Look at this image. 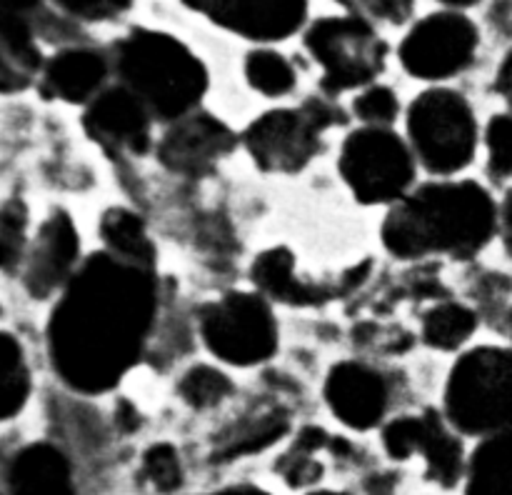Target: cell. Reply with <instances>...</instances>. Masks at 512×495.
I'll list each match as a JSON object with an SVG mask.
<instances>
[{
    "instance_id": "cell-34",
    "label": "cell",
    "mask_w": 512,
    "mask_h": 495,
    "mask_svg": "<svg viewBox=\"0 0 512 495\" xmlns=\"http://www.w3.org/2000/svg\"><path fill=\"white\" fill-rule=\"evenodd\" d=\"M500 235H503L505 250H508V255L512 258V188L505 195L503 208H500Z\"/></svg>"
},
{
    "instance_id": "cell-1",
    "label": "cell",
    "mask_w": 512,
    "mask_h": 495,
    "mask_svg": "<svg viewBox=\"0 0 512 495\" xmlns=\"http://www.w3.org/2000/svg\"><path fill=\"white\" fill-rule=\"evenodd\" d=\"M158 315L155 268L93 253L60 290L48 320V355L68 388L108 393L148 345Z\"/></svg>"
},
{
    "instance_id": "cell-31",
    "label": "cell",
    "mask_w": 512,
    "mask_h": 495,
    "mask_svg": "<svg viewBox=\"0 0 512 495\" xmlns=\"http://www.w3.org/2000/svg\"><path fill=\"white\" fill-rule=\"evenodd\" d=\"M488 170L493 178H512V113L495 115L485 133Z\"/></svg>"
},
{
    "instance_id": "cell-30",
    "label": "cell",
    "mask_w": 512,
    "mask_h": 495,
    "mask_svg": "<svg viewBox=\"0 0 512 495\" xmlns=\"http://www.w3.org/2000/svg\"><path fill=\"white\" fill-rule=\"evenodd\" d=\"M355 115L373 128H388L400 113L398 95L385 85H368L353 103Z\"/></svg>"
},
{
    "instance_id": "cell-24",
    "label": "cell",
    "mask_w": 512,
    "mask_h": 495,
    "mask_svg": "<svg viewBox=\"0 0 512 495\" xmlns=\"http://www.w3.org/2000/svg\"><path fill=\"white\" fill-rule=\"evenodd\" d=\"M30 368L15 335L0 330V423L15 418L28 403Z\"/></svg>"
},
{
    "instance_id": "cell-21",
    "label": "cell",
    "mask_w": 512,
    "mask_h": 495,
    "mask_svg": "<svg viewBox=\"0 0 512 495\" xmlns=\"http://www.w3.org/2000/svg\"><path fill=\"white\" fill-rule=\"evenodd\" d=\"M288 425L290 418L280 405H265L260 410L255 408L253 413L243 415L220 433L218 443H215V458L230 460L268 448L275 440L283 438Z\"/></svg>"
},
{
    "instance_id": "cell-39",
    "label": "cell",
    "mask_w": 512,
    "mask_h": 495,
    "mask_svg": "<svg viewBox=\"0 0 512 495\" xmlns=\"http://www.w3.org/2000/svg\"><path fill=\"white\" fill-rule=\"evenodd\" d=\"M445 5H450V8H468V5L478 3V0H443Z\"/></svg>"
},
{
    "instance_id": "cell-5",
    "label": "cell",
    "mask_w": 512,
    "mask_h": 495,
    "mask_svg": "<svg viewBox=\"0 0 512 495\" xmlns=\"http://www.w3.org/2000/svg\"><path fill=\"white\" fill-rule=\"evenodd\" d=\"M408 133L415 158L438 175L463 170L478 148V120L458 90L433 88L418 95L410 105Z\"/></svg>"
},
{
    "instance_id": "cell-4",
    "label": "cell",
    "mask_w": 512,
    "mask_h": 495,
    "mask_svg": "<svg viewBox=\"0 0 512 495\" xmlns=\"http://www.w3.org/2000/svg\"><path fill=\"white\" fill-rule=\"evenodd\" d=\"M445 415L468 435L488 438L512 430V348L468 350L448 378Z\"/></svg>"
},
{
    "instance_id": "cell-18",
    "label": "cell",
    "mask_w": 512,
    "mask_h": 495,
    "mask_svg": "<svg viewBox=\"0 0 512 495\" xmlns=\"http://www.w3.org/2000/svg\"><path fill=\"white\" fill-rule=\"evenodd\" d=\"M5 495H75L70 460L50 443H30L13 455Z\"/></svg>"
},
{
    "instance_id": "cell-8",
    "label": "cell",
    "mask_w": 512,
    "mask_h": 495,
    "mask_svg": "<svg viewBox=\"0 0 512 495\" xmlns=\"http://www.w3.org/2000/svg\"><path fill=\"white\" fill-rule=\"evenodd\" d=\"M305 45L323 68V90L328 95L368 88L383 73L388 55L375 25L355 15L318 20L305 33Z\"/></svg>"
},
{
    "instance_id": "cell-38",
    "label": "cell",
    "mask_w": 512,
    "mask_h": 495,
    "mask_svg": "<svg viewBox=\"0 0 512 495\" xmlns=\"http://www.w3.org/2000/svg\"><path fill=\"white\" fill-rule=\"evenodd\" d=\"M215 495H268V493L260 488H250V485H240V488H228L223 490V493H215Z\"/></svg>"
},
{
    "instance_id": "cell-23",
    "label": "cell",
    "mask_w": 512,
    "mask_h": 495,
    "mask_svg": "<svg viewBox=\"0 0 512 495\" xmlns=\"http://www.w3.org/2000/svg\"><path fill=\"white\" fill-rule=\"evenodd\" d=\"M100 235L108 245V253L130 260V263L155 268L153 240H150L140 215L125 208H110L100 220Z\"/></svg>"
},
{
    "instance_id": "cell-37",
    "label": "cell",
    "mask_w": 512,
    "mask_h": 495,
    "mask_svg": "<svg viewBox=\"0 0 512 495\" xmlns=\"http://www.w3.org/2000/svg\"><path fill=\"white\" fill-rule=\"evenodd\" d=\"M118 423L123 425L125 430H135V428H138V415H135L133 405H130L128 400H123V403H120V410H118Z\"/></svg>"
},
{
    "instance_id": "cell-40",
    "label": "cell",
    "mask_w": 512,
    "mask_h": 495,
    "mask_svg": "<svg viewBox=\"0 0 512 495\" xmlns=\"http://www.w3.org/2000/svg\"><path fill=\"white\" fill-rule=\"evenodd\" d=\"M508 330H510V338H512V308H510V313H508Z\"/></svg>"
},
{
    "instance_id": "cell-20",
    "label": "cell",
    "mask_w": 512,
    "mask_h": 495,
    "mask_svg": "<svg viewBox=\"0 0 512 495\" xmlns=\"http://www.w3.org/2000/svg\"><path fill=\"white\" fill-rule=\"evenodd\" d=\"M250 275L260 293L285 305H315L333 298V290L295 278V258L288 248H270L260 253Z\"/></svg>"
},
{
    "instance_id": "cell-35",
    "label": "cell",
    "mask_w": 512,
    "mask_h": 495,
    "mask_svg": "<svg viewBox=\"0 0 512 495\" xmlns=\"http://www.w3.org/2000/svg\"><path fill=\"white\" fill-rule=\"evenodd\" d=\"M45 0H0V13L33 15L43 8Z\"/></svg>"
},
{
    "instance_id": "cell-28",
    "label": "cell",
    "mask_w": 512,
    "mask_h": 495,
    "mask_svg": "<svg viewBox=\"0 0 512 495\" xmlns=\"http://www.w3.org/2000/svg\"><path fill=\"white\" fill-rule=\"evenodd\" d=\"M178 393L190 408L208 410L223 403L233 393V383L223 370L213 368V365H193L180 378Z\"/></svg>"
},
{
    "instance_id": "cell-29",
    "label": "cell",
    "mask_w": 512,
    "mask_h": 495,
    "mask_svg": "<svg viewBox=\"0 0 512 495\" xmlns=\"http://www.w3.org/2000/svg\"><path fill=\"white\" fill-rule=\"evenodd\" d=\"M140 475L145 483L158 493H173L183 485V465L178 450L170 443H158L148 448L140 465Z\"/></svg>"
},
{
    "instance_id": "cell-17",
    "label": "cell",
    "mask_w": 512,
    "mask_h": 495,
    "mask_svg": "<svg viewBox=\"0 0 512 495\" xmlns=\"http://www.w3.org/2000/svg\"><path fill=\"white\" fill-rule=\"evenodd\" d=\"M110 70V55L88 45H68L45 60L38 90L48 100L73 105L90 103L105 90Z\"/></svg>"
},
{
    "instance_id": "cell-32",
    "label": "cell",
    "mask_w": 512,
    "mask_h": 495,
    "mask_svg": "<svg viewBox=\"0 0 512 495\" xmlns=\"http://www.w3.org/2000/svg\"><path fill=\"white\" fill-rule=\"evenodd\" d=\"M350 15L365 23L400 25L413 13V0H338Z\"/></svg>"
},
{
    "instance_id": "cell-22",
    "label": "cell",
    "mask_w": 512,
    "mask_h": 495,
    "mask_svg": "<svg viewBox=\"0 0 512 495\" xmlns=\"http://www.w3.org/2000/svg\"><path fill=\"white\" fill-rule=\"evenodd\" d=\"M468 495H512V430L488 435L468 465Z\"/></svg>"
},
{
    "instance_id": "cell-19",
    "label": "cell",
    "mask_w": 512,
    "mask_h": 495,
    "mask_svg": "<svg viewBox=\"0 0 512 495\" xmlns=\"http://www.w3.org/2000/svg\"><path fill=\"white\" fill-rule=\"evenodd\" d=\"M43 53L30 15L0 13V93H23L43 73Z\"/></svg>"
},
{
    "instance_id": "cell-9",
    "label": "cell",
    "mask_w": 512,
    "mask_h": 495,
    "mask_svg": "<svg viewBox=\"0 0 512 495\" xmlns=\"http://www.w3.org/2000/svg\"><path fill=\"white\" fill-rule=\"evenodd\" d=\"M340 173L360 203H398L415 180L413 148L393 130L365 125L345 140Z\"/></svg>"
},
{
    "instance_id": "cell-27",
    "label": "cell",
    "mask_w": 512,
    "mask_h": 495,
    "mask_svg": "<svg viewBox=\"0 0 512 495\" xmlns=\"http://www.w3.org/2000/svg\"><path fill=\"white\" fill-rule=\"evenodd\" d=\"M28 208L20 198L0 205V270L18 273L28 255Z\"/></svg>"
},
{
    "instance_id": "cell-6",
    "label": "cell",
    "mask_w": 512,
    "mask_h": 495,
    "mask_svg": "<svg viewBox=\"0 0 512 495\" xmlns=\"http://www.w3.org/2000/svg\"><path fill=\"white\" fill-rule=\"evenodd\" d=\"M345 123L338 105L305 100L300 108H278L260 115L243 133V143L255 165L268 173H298L320 150V135L330 125Z\"/></svg>"
},
{
    "instance_id": "cell-7",
    "label": "cell",
    "mask_w": 512,
    "mask_h": 495,
    "mask_svg": "<svg viewBox=\"0 0 512 495\" xmlns=\"http://www.w3.org/2000/svg\"><path fill=\"white\" fill-rule=\"evenodd\" d=\"M200 335L215 358L230 365H258L278 350V323L263 293H228L198 313Z\"/></svg>"
},
{
    "instance_id": "cell-3",
    "label": "cell",
    "mask_w": 512,
    "mask_h": 495,
    "mask_svg": "<svg viewBox=\"0 0 512 495\" xmlns=\"http://www.w3.org/2000/svg\"><path fill=\"white\" fill-rule=\"evenodd\" d=\"M110 68L148 108L153 120L175 123L195 113L208 90L203 60L168 33L148 28L130 30L110 50Z\"/></svg>"
},
{
    "instance_id": "cell-15",
    "label": "cell",
    "mask_w": 512,
    "mask_h": 495,
    "mask_svg": "<svg viewBox=\"0 0 512 495\" xmlns=\"http://www.w3.org/2000/svg\"><path fill=\"white\" fill-rule=\"evenodd\" d=\"M220 28L250 40H283L308 15V0H183Z\"/></svg>"
},
{
    "instance_id": "cell-36",
    "label": "cell",
    "mask_w": 512,
    "mask_h": 495,
    "mask_svg": "<svg viewBox=\"0 0 512 495\" xmlns=\"http://www.w3.org/2000/svg\"><path fill=\"white\" fill-rule=\"evenodd\" d=\"M495 88H498V93L503 95L505 100H508L510 108H512V53L503 60V65H500V73H498V80H495Z\"/></svg>"
},
{
    "instance_id": "cell-2",
    "label": "cell",
    "mask_w": 512,
    "mask_h": 495,
    "mask_svg": "<svg viewBox=\"0 0 512 495\" xmlns=\"http://www.w3.org/2000/svg\"><path fill=\"white\" fill-rule=\"evenodd\" d=\"M500 230V208L475 180L428 183L393 205L383 225V243L403 260L478 255Z\"/></svg>"
},
{
    "instance_id": "cell-43",
    "label": "cell",
    "mask_w": 512,
    "mask_h": 495,
    "mask_svg": "<svg viewBox=\"0 0 512 495\" xmlns=\"http://www.w3.org/2000/svg\"><path fill=\"white\" fill-rule=\"evenodd\" d=\"M0 495H3V493H0Z\"/></svg>"
},
{
    "instance_id": "cell-13",
    "label": "cell",
    "mask_w": 512,
    "mask_h": 495,
    "mask_svg": "<svg viewBox=\"0 0 512 495\" xmlns=\"http://www.w3.org/2000/svg\"><path fill=\"white\" fill-rule=\"evenodd\" d=\"M238 145L233 130L210 113H190L175 120L158 140V160L170 173L203 178Z\"/></svg>"
},
{
    "instance_id": "cell-33",
    "label": "cell",
    "mask_w": 512,
    "mask_h": 495,
    "mask_svg": "<svg viewBox=\"0 0 512 495\" xmlns=\"http://www.w3.org/2000/svg\"><path fill=\"white\" fill-rule=\"evenodd\" d=\"M53 5L70 20L103 23V20H113L125 13L133 0H53Z\"/></svg>"
},
{
    "instance_id": "cell-16",
    "label": "cell",
    "mask_w": 512,
    "mask_h": 495,
    "mask_svg": "<svg viewBox=\"0 0 512 495\" xmlns=\"http://www.w3.org/2000/svg\"><path fill=\"white\" fill-rule=\"evenodd\" d=\"M325 400L335 418L355 430H370L388 410V380L373 365L345 360L333 365L325 380Z\"/></svg>"
},
{
    "instance_id": "cell-42",
    "label": "cell",
    "mask_w": 512,
    "mask_h": 495,
    "mask_svg": "<svg viewBox=\"0 0 512 495\" xmlns=\"http://www.w3.org/2000/svg\"><path fill=\"white\" fill-rule=\"evenodd\" d=\"M0 313H3V310H0Z\"/></svg>"
},
{
    "instance_id": "cell-12",
    "label": "cell",
    "mask_w": 512,
    "mask_h": 495,
    "mask_svg": "<svg viewBox=\"0 0 512 495\" xmlns=\"http://www.w3.org/2000/svg\"><path fill=\"white\" fill-rule=\"evenodd\" d=\"M83 128L90 140L113 158L143 155L153 143V115L123 85L105 88L98 98L90 100Z\"/></svg>"
},
{
    "instance_id": "cell-10",
    "label": "cell",
    "mask_w": 512,
    "mask_h": 495,
    "mask_svg": "<svg viewBox=\"0 0 512 495\" xmlns=\"http://www.w3.org/2000/svg\"><path fill=\"white\" fill-rule=\"evenodd\" d=\"M478 43L480 33L473 20L458 10H443L415 23L400 45V60L415 78L445 80L473 63Z\"/></svg>"
},
{
    "instance_id": "cell-41",
    "label": "cell",
    "mask_w": 512,
    "mask_h": 495,
    "mask_svg": "<svg viewBox=\"0 0 512 495\" xmlns=\"http://www.w3.org/2000/svg\"><path fill=\"white\" fill-rule=\"evenodd\" d=\"M313 495H345V493H313Z\"/></svg>"
},
{
    "instance_id": "cell-14",
    "label": "cell",
    "mask_w": 512,
    "mask_h": 495,
    "mask_svg": "<svg viewBox=\"0 0 512 495\" xmlns=\"http://www.w3.org/2000/svg\"><path fill=\"white\" fill-rule=\"evenodd\" d=\"M80 238L73 218L65 210H53L40 225L23 263V285L33 298H50L63 290L75 275Z\"/></svg>"
},
{
    "instance_id": "cell-25",
    "label": "cell",
    "mask_w": 512,
    "mask_h": 495,
    "mask_svg": "<svg viewBox=\"0 0 512 495\" xmlns=\"http://www.w3.org/2000/svg\"><path fill=\"white\" fill-rule=\"evenodd\" d=\"M475 330H478L475 310L463 303H453V300L433 305L423 315V340L430 348L458 350L460 345L473 338Z\"/></svg>"
},
{
    "instance_id": "cell-26",
    "label": "cell",
    "mask_w": 512,
    "mask_h": 495,
    "mask_svg": "<svg viewBox=\"0 0 512 495\" xmlns=\"http://www.w3.org/2000/svg\"><path fill=\"white\" fill-rule=\"evenodd\" d=\"M245 78L250 88L268 98H283L295 88V70L290 60L270 48L250 50L245 58Z\"/></svg>"
},
{
    "instance_id": "cell-11",
    "label": "cell",
    "mask_w": 512,
    "mask_h": 495,
    "mask_svg": "<svg viewBox=\"0 0 512 495\" xmlns=\"http://www.w3.org/2000/svg\"><path fill=\"white\" fill-rule=\"evenodd\" d=\"M383 445L395 460H408L415 453L423 455L428 478L445 488H453L463 475V445L435 410L393 420L383 430Z\"/></svg>"
}]
</instances>
